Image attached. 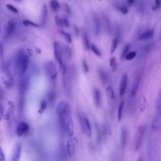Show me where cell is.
Here are the masks:
<instances>
[{
	"instance_id": "cell-1",
	"label": "cell",
	"mask_w": 161,
	"mask_h": 161,
	"mask_svg": "<svg viewBox=\"0 0 161 161\" xmlns=\"http://www.w3.org/2000/svg\"><path fill=\"white\" fill-rule=\"evenodd\" d=\"M71 107L66 102L61 101L57 107L56 112L59 126L62 133L67 134V124L71 115Z\"/></svg>"
},
{
	"instance_id": "cell-2",
	"label": "cell",
	"mask_w": 161,
	"mask_h": 161,
	"mask_svg": "<svg viewBox=\"0 0 161 161\" xmlns=\"http://www.w3.org/2000/svg\"><path fill=\"white\" fill-rule=\"evenodd\" d=\"M29 57L23 51H19L15 59V67L17 72L21 75L25 73L29 63Z\"/></svg>"
},
{
	"instance_id": "cell-3",
	"label": "cell",
	"mask_w": 161,
	"mask_h": 161,
	"mask_svg": "<svg viewBox=\"0 0 161 161\" xmlns=\"http://www.w3.org/2000/svg\"><path fill=\"white\" fill-rule=\"evenodd\" d=\"M54 51L56 59L60 64L62 73L64 74L67 71V66L65 60V58L63 53V48L58 42H54Z\"/></svg>"
},
{
	"instance_id": "cell-4",
	"label": "cell",
	"mask_w": 161,
	"mask_h": 161,
	"mask_svg": "<svg viewBox=\"0 0 161 161\" xmlns=\"http://www.w3.org/2000/svg\"><path fill=\"white\" fill-rule=\"evenodd\" d=\"M78 115L82 131L85 135L88 137H90L92 133L91 127L89 119L83 111H79Z\"/></svg>"
},
{
	"instance_id": "cell-5",
	"label": "cell",
	"mask_w": 161,
	"mask_h": 161,
	"mask_svg": "<svg viewBox=\"0 0 161 161\" xmlns=\"http://www.w3.org/2000/svg\"><path fill=\"white\" fill-rule=\"evenodd\" d=\"M145 132V128L143 126L141 125L138 127L135 135L133 140L134 149L136 151L139 150L142 143V140L144 136Z\"/></svg>"
},
{
	"instance_id": "cell-6",
	"label": "cell",
	"mask_w": 161,
	"mask_h": 161,
	"mask_svg": "<svg viewBox=\"0 0 161 161\" xmlns=\"http://www.w3.org/2000/svg\"><path fill=\"white\" fill-rule=\"evenodd\" d=\"M25 73L21 75L20 80V90L21 94H23L28 89L29 85V77Z\"/></svg>"
},
{
	"instance_id": "cell-7",
	"label": "cell",
	"mask_w": 161,
	"mask_h": 161,
	"mask_svg": "<svg viewBox=\"0 0 161 161\" xmlns=\"http://www.w3.org/2000/svg\"><path fill=\"white\" fill-rule=\"evenodd\" d=\"M45 68L46 73L51 79H55L56 77L57 72L55 65L53 62H50L46 63L45 66Z\"/></svg>"
},
{
	"instance_id": "cell-8",
	"label": "cell",
	"mask_w": 161,
	"mask_h": 161,
	"mask_svg": "<svg viewBox=\"0 0 161 161\" xmlns=\"http://www.w3.org/2000/svg\"><path fill=\"white\" fill-rule=\"evenodd\" d=\"M161 124V110H156L155 115L154 117L152 123V128L154 131L158 130Z\"/></svg>"
},
{
	"instance_id": "cell-9",
	"label": "cell",
	"mask_w": 161,
	"mask_h": 161,
	"mask_svg": "<svg viewBox=\"0 0 161 161\" xmlns=\"http://www.w3.org/2000/svg\"><path fill=\"white\" fill-rule=\"evenodd\" d=\"M128 84V76L124 74L120 80L119 88V94L120 97L124 96Z\"/></svg>"
},
{
	"instance_id": "cell-10",
	"label": "cell",
	"mask_w": 161,
	"mask_h": 161,
	"mask_svg": "<svg viewBox=\"0 0 161 161\" xmlns=\"http://www.w3.org/2000/svg\"><path fill=\"white\" fill-rule=\"evenodd\" d=\"M15 26H16V24H15V22L12 20L8 21V24L6 26V29H5V33H4V37H9L11 35V34H12L15 29Z\"/></svg>"
},
{
	"instance_id": "cell-11",
	"label": "cell",
	"mask_w": 161,
	"mask_h": 161,
	"mask_svg": "<svg viewBox=\"0 0 161 161\" xmlns=\"http://www.w3.org/2000/svg\"><path fill=\"white\" fill-rule=\"evenodd\" d=\"M93 94L94 102V105L98 108H99L101 106V96L100 92L98 89H94L93 91Z\"/></svg>"
},
{
	"instance_id": "cell-12",
	"label": "cell",
	"mask_w": 161,
	"mask_h": 161,
	"mask_svg": "<svg viewBox=\"0 0 161 161\" xmlns=\"http://www.w3.org/2000/svg\"><path fill=\"white\" fill-rule=\"evenodd\" d=\"M140 81V76L139 75H137L135 78L133 83L132 85V88H131V90L130 92V97L131 98H133L135 96V94H136L138 90V88H139Z\"/></svg>"
},
{
	"instance_id": "cell-13",
	"label": "cell",
	"mask_w": 161,
	"mask_h": 161,
	"mask_svg": "<svg viewBox=\"0 0 161 161\" xmlns=\"http://www.w3.org/2000/svg\"><path fill=\"white\" fill-rule=\"evenodd\" d=\"M67 150L68 154L70 156H72L74 155L75 153V140L72 138V136L70 137V138L68 139L67 142Z\"/></svg>"
},
{
	"instance_id": "cell-14",
	"label": "cell",
	"mask_w": 161,
	"mask_h": 161,
	"mask_svg": "<svg viewBox=\"0 0 161 161\" xmlns=\"http://www.w3.org/2000/svg\"><path fill=\"white\" fill-rule=\"evenodd\" d=\"M128 132L126 128H122L121 132V147L122 150H124L127 143Z\"/></svg>"
},
{
	"instance_id": "cell-15",
	"label": "cell",
	"mask_w": 161,
	"mask_h": 161,
	"mask_svg": "<svg viewBox=\"0 0 161 161\" xmlns=\"http://www.w3.org/2000/svg\"><path fill=\"white\" fill-rule=\"evenodd\" d=\"M28 130V126L26 123L24 122H20L17 127L16 133L19 136H21Z\"/></svg>"
},
{
	"instance_id": "cell-16",
	"label": "cell",
	"mask_w": 161,
	"mask_h": 161,
	"mask_svg": "<svg viewBox=\"0 0 161 161\" xmlns=\"http://www.w3.org/2000/svg\"><path fill=\"white\" fill-rule=\"evenodd\" d=\"M154 32L153 30H148L141 34L138 37V39L141 41L150 40L153 37Z\"/></svg>"
},
{
	"instance_id": "cell-17",
	"label": "cell",
	"mask_w": 161,
	"mask_h": 161,
	"mask_svg": "<svg viewBox=\"0 0 161 161\" xmlns=\"http://www.w3.org/2000/svg\"><path fill=\"white\" fill-rule=\"evenodd\" d=\"M93 19L94 32L95 36H98L100 32V22L98 17L94 16Z\"/></svg>"
},
{
	"instance_id": "cell-18",
	"label": "cell",
	"mask_w": 161,
	"mask_h": 161,
	"mask_svg": "<svg viewBox=\"0 0 161 161\" xmlns=\"http://www.w3.org/2000/svg\"><path fill=\"white\" fill-rule=\"evenodd\" d=\"M99 76L102 82L104 84H106L108 81V77L107 74L104 70L102 69H100L99 70Z\"/></svg>"
},
{
	"instance_id": "cell-19",
	"label": "cell",
	"mask_w": 161,
	"mask_h": 161,
	"mask_svg": "<svg viewBox=\"0 0 161 161\" xmlns=\"http://www.w3.org/2000/svg\"><path fill=\"white\" fill-rule=\"evenodd\" d=\"M74 126L71 117L68 120L67 124V134L69 137L73 136V135Z\"/></svg>"
},
{
	"instance_id": "cell-20",
	"label": "cell",
	"mask_w": 161,
	"mask_h": 161,
	"mask_svg": "<svg viewBox=\"0 0 161 161\" xmlns=\"http://www.w3.org/2000/svg\"><path fill=\"white\" fill-rule=\"evenodd\" d=\"M124 107V100H122L119 106L118 110V120L119 122H120L122 119Z\"/></svg>"
},
{
	"instance_id": "cell-21",
	"label": "cell",
	"mask_w": 161,
	"mask_h": 161,
	"mask_svg": "<svg viewBox=\"0 0 161 161\" xmlns=\"http://www.w3.org/2000/svg\"><path fill=\"white\" fill-rule=\"evenodd\" d=\"M106 94H107V96L111 100L115 99V94L114 91H113V88L111 86H109L106 89Z\"/></svg>"
},
{
	"instance_id": "cell-22",
	"label": "cell",
	"mask_w": 161,
	"mask_h": 161,
	"mask_svg": "<svg viewBox=\"0 0 161 161\" xmlns=\"http://www.w3.org/2000/svg\"><path fill=\"white\" fill-rule=\"evenodd\" d=\"M50 6L51 9L54 12L58 11L60 8V4L56 0H52L50 2Z\"/></svg>"
},
{
	"instance_id": "cell-23",
	"label": "cell",
	"mask_w": 161,
	"mask_h": 161,
	"mask_svg": "<svg viewBox=\"0 0 161 161\" xmlns=\"http://www.w3.org/2000/svg\"><path fill=\"white\" fill-rule=\"evenodd\" d=\"M47 17V8L46 5L44 4L42 10V19H41V23L42 24H45L46 20Z\"/></svg>"
},
{
	"instance_id": "cell-24",
	"label": "cell",
	"mask_w": 161,
	"mask_h": 161,
	"mask_svg": "<svg viewBox=\"0 0 161 161\" xmlns=\"http://www.w3.org/2000/svg\"><path fill=\"white\" fill-rule=\"evenodd\" d=\"M146 99L144 97H141L139 99V107L140 110L142 112L145 109L146 107Z\"/></svg>"
},
{
	"instance_id": "cell-25",
	"label": "cell",
	"mask_w": 161,
	"mask_h": 161,
	"mask_svg": "<svg viewBox=\"0 0 161 161\" xmlns=\"http://www.w3.org/2000/svg\"><path fill=\"white\" fill-rule=\"evenodd\" d=\"M83 37L84 44L85 47L86 49L89 50V49L90 46L89 37H88V35L86 32H83Z\"/></svg>"
},
{
	"instance_id": "cell-26",
	"label": "cell",
	"mask_w": 161,
	"mask_h": 161,
	"mask_svg": "<svg viewBox=\"0 0 161 161\" xmlns=\"http://www.w3.org/2000/svg\"><path fill=\"white\" fill-rule=\"evenodd\" d=\"M110 66L113 72H115L116 70L117 64L116 60L115 57H112L110 59Z\"/></svg>"
},
{
	"instance_id": "cell-27",
	"label": "cell",
	"mask_w": 161,
	"mask_h": 161,
	"mask_svg": "<svg viewBox=\"0 0 161 161\" xmlns=\"http://www.w3.org/2000/svg\"><path fill=\"white\" fill-rule=\"evenodd\" d=\"M119 41L117 38H115L112 40V44H111V54H112L115 53Z\"/></svg>"
},
{
	"instance_id": "cell-28",
	"label": "cell",
	"mask_w": 161,
	"mask_h": 161,
	"mask_svg": "<svg viewBox=\"0 0 161 161\" xmlns=\"http://www.w3.org/2000/svg\"><path fill=\"white\" fill-rule=\"evenodd\" d=\"M60 33L63 35V37L64 38L66 41H67L69 44H71L72 42V37L69 33L64 32L63 30H60Z\"/></svg>"
},
{
	"instance_id": "cell-29",
	"label": "cell",
	"mask_w": 161,
	"mask_h": 161,
	"mask_svg": "<svg viewBox=\"0 0 161 161\" xmlns=\"http://www.w3.org/2000/svg\"><path fill=\"white\" fill-rule=\"evenodd\" d=\"M90 48L91 51H92L98 57L101 56V53L100 50H99L98 48L95 45H94V44H92L90 46Z\"/></svg>"
},
{
	"instance_id": "cell-30",
	"label": "cell",
	"mask_w": 161,
	"mask_h": 161,
	"mask_svg": "<svg viewBox=\"0 0 161 161\" xmlns=\"http://www.w3.org/2000/svg\"><path fill=\"white\" fill-rule=\"evenodd\" d=\"M55 20L56 24L57 26L59 28L60 30H63V24L62 23V19H60L59 17L56 16L55 17Z\"/></svg>"
},
{
	"instance_id": "cell-31",
	"label": "cell",
	"mask_w": 161,
	"mask_h": 161,
	"mask_svg": "<svg viewBox=\"0 0 161 161\" xmlns=\"http://www.w3.org/2000/svg\"><path fill=\"white\" fill-rule=\"evenodd\" d=\"M20 146H18L16 147V149L15 150V152L14 153V155H13V160L14 161H16V160H18L19 159V156L20 155Z\"/></svg>"
},
{
	"instance_id": "cell-32",
	"label": "cell",
	"mask_w": 161,
	"mask_h": 161,
	"mask_svg": "<svg viewBox=\"0 0 161 161\" xmlns=\"http://www.w3.org/2000/svg\"><path fill=\"white\" fill-rule=\"evenodd\" d=\"M136 52H135V51H132L130 53H128L125 57V58L128 61H130V60L134 59L136 56Z\"/></svg>"
},
{
	"instance_id": "cell-33",
	"label": "cell",
	"mask_w": 161,
	"mask_h": 161,
	"mask_svg": "<svg viewBox=\"0 0 161 161\" xmlns=\"http://www.w3.org/2000/svg\"><path fill=\"white\" fill-rule=\"evenodd\" d=\"M161 93L159 92L157 95L156 101V110H161Z\"/></svg>"
},
{
	"instance_id": "cell-34",
	"label": "cell",
	"mask_w": 161,
	"mask_h": 161,
	"mask_svg": "<svg viewBox=\"0 0 161 161\" xmlns=\"http://www.w3.org/2000/svg\"><path fill=\"white\" fill-rule=\"evenodd\" d=\"M130 48V44H128V45L126 46L124 48V50L122 51V53L121 54V59H123L124 58L125 56L128 53V51H129V49Z\"/></svg>"
},
{
	"instance_id": "cell-35",
	"label": "cell",
	"mask_w": 161,
	"mask_h": 161,
	"mask_svg": "<svg viewBox=\"0 0 161 161\" xmlns=\"http://www.w3.org/2000/svg\"><path fill=\"white\" fill-rule=\"evenodd\" d=\"M6 7H7V9H9V10L12 11L13 13H17L19 12L18 9L11 4H8L6 5Z\"/></svg>"
},
{
	"instance_id": "cell-36",
	"label": "cell",
	"mask_w": 161,
	"mask_h": 161,
	"mask_svg": "<svg viewBox=\"0 0 161 161\" xmlns=\"http://www.w3.org/2000/svg\"><path fill=\"white\" fill-rule=\"evenodd\" d=\"M82 67L84 72L85 73H87L89 72V68L86 60H83Z\"/></svg>"
},
{
	"instance_id": "cell-37",
	"label": "cell",
	"mask_w": 161,
	"mask_h": 161,
	"mask_svg": "<svg viewBox=\"0 0 161 161\" xmlns=\"http://www.w3.org/2000/svg\"><path fill=\"white\" fill-rule=\"evenodd\" d=\"M23 24H24L25 26H27H27H32L35 27H38V26L37 24H36V23L28 20H24V21H23Z\"/></svg>"
},
{
	"instance_id": "cell-38",
	"label": "cell",
	"mask_w": 161,
	"mask_h": 161,
	"mask_svg": "<svg viewBox=\"0 0 161 161\" xmlns=\"http://www.w3.org/2000/svg\"><path fill=\"white\" fill-rule=\"evenodd\" d=\"M118 9L123 14L125 15V14H127V13H128V8H127L126 6H121V7H119Z\"/></svg>"
},
{
	"instance_id": "cell-39",
	"label": "cell",
	"mask_w": 161,
	"mask_h": 161,
	"mask_svg": "<svg viewBox=\"0 0 161 161\" xmlns=\"http://www.w3.org/2000/svg\"><path fill=\"white\" fill-rule=\"evenodd\" d=\"M160 0H155V3L154 5L152 7L153 10H157L160 7Z\"/></svg>"
},
{
	"instance_id": "cell-40",
	"label": "cell",
	"mask_w": 161,
	"mask_h": 161,
	"mask_svg": "<svg viewBox=\"0 0 161 161\" xmlns=\"http://www.w3.org/2000/svg\"><path fill=\"white\" fill-rule=\"evenodd\" d=\"M62 21L63 26H65L67 28L70 27V23H69V21L67 19L64 18V19H62Z\"/></svg>"
},
{
	"instance_id": "cell-41",
	"label": "cell",
	"mask_w": 161,
	"mask_h": 161,
	"mask_svg": "<svg viewBox=\"0 0 161 161\" xmlns=\"http://www.w3.org/2000/svg\"><path fill=\"white\" fill-rule=\"evenodd\" d=\"M65 11L68 15H71V10H70V7L67 4H65Z\"/></svg>"
},
{
	"instance_id": "cell-42",
	"label": "cell",
	"mask_w": 161,
	"mask_h": 161,
	"mask_svg": "<svg viewBox=\"0 0 161 161\" xmlns=\"http://www.w3.org/2000/svg\"><path fill=\"white\" fill-rule=\"evenodd\" d=\"M74 29L76 35L77 37H78V35H79V29H78V28H77V26H76V25L74 26Z\"/></svg>"
},
{
	"instance_id": "cell-43",
	"label": "cell",
	"mask_w": 161,
	"mask_h": 161,
	"mask_svg": "<svg viewBox=\"0 0 161 161\" xmlns=\"http://www.w3.org/2000/svg\"><path fill=\"white\" fill-rule=\"evenodd\" d=\"M46 107V102L43 101L41 103V109H45Z\"/></svg>"
},
{
	"instance_id": "cell-44",
	"label": "cell",
	"mask_w": 161,
	"mask_h": 161,
	"mask_svg": "<svg viewBox=\"0 0 161 161\" xmlns=\"http://www.w3.org/2000/svg\"><path fill=\"white\" fill-rule=\"evenodd\" d=\"M135 0H127L128 3L129 5H132L134 3Z\"/></svg>"
},
{
	"instance_id": "cell-45",
	"label": "cell",
	"mask_w": 161,
	"mask_h": 161,
	"mask_svg": "<svg viewBox=\"0 0 161 161\" xmlns=\"http://www.w3.org/2000/svg\"><path fill=\"white\" fill-rule=\"evenodd\" d=\"M15 1H16L18 2H20L21 1V0H15Z\"/></svg>"
}]
</instances>
